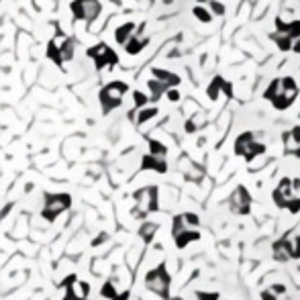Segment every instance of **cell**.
Returning a JSON list of instances; mask_svg holds the SVG:
<instances>
[{
    "label": "cell",
    "instance_id": "1",
    "mask_svg": "<svg viewBox=\"0 0 300 300\" xmlns=\"http://www.w3.org/2000/svg\"><path fill=\"white\" fill-rule=\"evenodd\" d=\"M296 96H298V84L292 76L272 80L270 86L266 88V92H264V98L270 100L272 106L278 111H286L288 106H292Z\"/></svg>",
    "mask_w": 300,
    "mask_h": 300
},
{
    "label": "cell",
    "instance_id": "2",
    "mask_svg": "<svg viewBox=\"0 0 300 300\" xmlns=\"http://www.w3.org/2000/svg\"><path fill=\"white\" fill-rule=\"evenodd\" d=\"M129 92V86L121 80L117 82H111V84H106L104 88L100 90L98 94V100H100V106H102V113L104 115H109L111 111L119 109V106L123 104V96Z\"/></svg>",
    "mask_w": 300,
    "mask_h": 300
},
{
    "label": "cell",
    "instance_id": "3",
    "mask_svg": "<svg viewBox=\"0 0 300 300\" xmlns=\"http://www.w3.org/2000/svg\"><path fill=\"white\" fill-rule=\"evenodd\" d=\"M90 59H94L96 70H104V68H115L119 63V55L113 47H109L106 43H98V45H92L86 51Z\"/></svg>",
    "mask_w": 300,
    "mask_h": 300
},
{
    "label": "cell",
    "instance_id": "4",
    "mask_svg": "<svg viewBox=\"0 0 300 300\" xmlns=\"http://www.w3.org/2000/svg\"><path fill=\"white\" fill-rule=\"evenodd\" d=\"M70 10L74 14V18L78 20H86V23H92L94 18L100 16L102 12V4L98 0H72Z\"/></svg>",
    "mask_w": 300,
    "mask_h": 300
},
{
    "label": "cell",
    "instance_id": "5",
    "mask_svg": "<svg viewBox=\"0 0 300 300\" xmlns=\"http://www.w3.org/2000/svg\"><path fill=\"white\" fill-rule=\"evenodd\" d=\"M145 286L155 292L157 296L161 298H167V292H169V276L165 272V266L161 264L157 270H151L145 278Z\"/></svg>",
    "mask_w": 300,
    "mask_h": 300
},
{
    "label": "cell",
    "instance_id": "6",
    "mask_svg": "<svg viewBox=\"0 0 300 300\" xmlns=\"http://www.w3.org/2000/svg\"><path fill=\"white\" fill-rule=\"evenodd\" d=\"M135 200H137V208H135V217H145L149 210L157 208V188L149 186V188H141L135 192Z\"/></svg>",
    "mask_w": 300,
    "mask_h": 300
},
{
    "label": "cell",
    "instance_id": "7",
    "mask_svg": "<svg viewBox=\"0 0 300 300\" xmlns=\"http://www.w3.org/2000/svg\"><path fill=\"white\" fill-rule=\"evenodd\" d=\"M72 204V198L68 194H47L45 196V208H43V217L47 221H55L59 212L68 210Z\"/></svg>",
    "mask_w": 300,
    "mask_h": 300
},
{
    "label": "cell",
    "instance_id": "8",
    "mask_svg": "<svg viewBox=\"0 0 300 300\" xmlns=\"http://www.w3.org/2000/svg\"><path fill=\"white\" fill-rule=\"evenodd\" d=\"M231 210L235 214H247L249 212V206H251V196L249 192L245 190V186H237V190L231 194Z\"/></svg>",
    "mask_w": 300,
    "mask_h": 300
},
{
    "label": "cell",
    "instance_id": "9",
    "mask_svg": "<svg viewBox=\"0 0 300 300\" xmlns=\"http://www.w3.org/2000/svg\"><path fill=\"white\" fill-rule=\"evenodd\" d=\"M143 27H145V25H141V27H139V33H135V35H133V37L129 39V41L125 43V45H123V47H125V51H127L129 55H137V53H141V51L149 45V37H143V35H141Z\"/></svg>",
    "mask_w": 300,
    "mask_h": 300
},
{
    "label": "cell",
    "instance_id": "10",
    "mask_svg": "<svg viewBox=\"0 0 300 300\" xmlns=\"http://www.w3.org/2000/svg\"><path fill=\"white\" fill-rule=\"evenodd\" d=\"M221 90H225V94H227V96H233V90H231L229 82H225L221 76L212 78V82H210V86H208V90H206V92H208V98H210V100H219Z\"/></svg>",
    "mask_w": 300,
    "mask_h": 300
},
{
    "label": "cell",
    "instance_id": "11",
    "mask_svg": "<svg viewBox=\"0 0 300 300\" xmlns=\"http://www.w3.org/2000/svg\"><path fill=\"white\" fill-rule=\"evenodd\" d=\"M141 167H143V169H153V171H159V174H165V169H167V165H165L163 157H157V155H153V153L143 155V159H141Z\"/></svg>",
    "mask_w": 300,
    "mask_h": 300
},
{
    "label": "cell",
    "instance_id": "12",
    "mask_svg": "<svg viewBox=\"0 0 300 300\" xmlns=\"http://www.w3.org/2000/svg\"><path fill=\"white\" fill-rule=\"evenodd\" d=\"M276 29L280 33H286L290 35L292 39H298L300 37V20H292V23H284L282 18H276Z\"/></svg>",
    "mask_w": 300,
    "mask_h": 300
},
{
    "label": "cell",
    "instance_id": "13",
    "mask_svg": "<svg viewBox=\"0 0 300 300\" xmlns=\"http://www.w3.org/2000/svg\"><path fill=\"white\" fill-rule=\"evenodd\" d=\"M133 35H135V23H131V20H129V23H123V25L117 27V31H115V39H117L119 45H125V43L131 39Z\"/></svg>",
    "mask_w": 300,
    "mask_h": 300
},
{
    "label": "cell",
    "instance_id": "14",
    "mask_svg": "<svg viewBox=\"0 0 300 300\" xmlns=\"http://www.w3.org/2000/svg\"><path fill=\"white\" fill-rule=\"evenodd\" d=\"M274 257L278 262H288L290 257H292V243H288V241H278V243H274Z\"/></svg>",
    "mask_w": 300,
    "mask_h": 300
},
{
    "label": "cell",
    "instance_id": "15",
    "mask_svg": "<svg viewBox=\"0 0 300 300\" xmlns=\"http://www.w3.org/2000/svg\"><path fill=\"white\" fill-rule=\"evenodd\" d=\"M284 145L288 153H296V149L300 147V127H294L292 131L284 135Z\"/></svg>",
    "mask_w": 300,
    "mask_h": 300
},
{
    "label": "cell",
    "instance_id": "16",
    "mask_svg": "<svg viewBox=\"0 0 300 300\" xmlns=\"http://www.w3.org/2000/svg\"><path fill=\"white\" fill-rule=\"evenodd\" d=\"M147 86H149V90H151V96H149V100H151V102H157V100L161 98V94H165V92H167V88H169L167 84H163V82H161V80H157V78L149 80V82H147Z\"/></svg>",
    "mask_w": 300,
    "mask_h": 300
},
{
    "label": "cell",
    "instance_id": "17",
    "mask_svg": "<svg viewBox=\"0 0 300 300\" xmlns=\"http://www.w3.org/2000/svg\"><path fill=\"white\" fill-rule=\"evenodd\" d=\"M151 72H153V78L161 80L163 84H167V86H169V88H176V86L180 84V76L171 74V72H165V70H161V68H153Z\"/></svg>",
    "mask_w": 300,
    "mask_h": 300
},
{
    "label": "cell",
    "instance_id": "18",
    "mask_svg": "<svg viewBox=\"0 0 300 300\" xmlns=\"http://www.w3.org/2000/svg\"><path fill=\"white\" fill-rule=\"evenodd\" d=\"M270 37H272V41L276 43L278 49H280V51H292V43H294V39H292L290 35L276 31V33H272Z\"/></svg>",
    "mask_w": 300,
    "mask_h": 300
},
{
    "label": "cell",
    "instance_id": "19",
    "mask_svg": "<svg viewBox=\"0 0 300 300\" xmlns=\"http://www.w3.org/2000/svg\"><path fill=\"white\" fill-rule=\"evenodd\" d=\"M253 143V133H241L237 137V141H235V153L237 155H245L247 147Z\"/></svg>",
    "mask_w": 300,
    "mask_h": 300
},
{
    "label": "cell",
    "instance_id": "20",
    "mask_svg": "<svg viewBox=\"0 0 300 300\" xmlns=\"http://www.w3.org/2000/svg\"><path fill=\"white\" fill-rule=\"evenodd\" d=\"M200 239V233H196V231H184V233H180L178 237H176V245H178V249H184L190 241H198Z\"/></svg>",
    "mask_w": 300,
    "mask_h": 300
},
{
    "label": "cell",
    "instance_id": "21",
    "mask_svg": "<svg viewBox=\"0 0 300 300\" xmlns=\"http://www.w3.org/2000/svg\"><path fill=\"white\" fill-rule=\"evenodd\" d=\"M47 57L53 61V63H57V66H63V57H61V51H59V47H57V43H55V39H51L49 43H47Z\"/></svg>",
    "mask_w": 300,
    "mask_h": 300
},
{
    "label": "cell",
    "instance_id": "22",
    "mask_svg": "<svg viewBox=\"0 0 300 300\" xmlns=\"http://www.w3.org/2000/svg\"><path fill=\"white\" fill-rule=\"evenodd\" d=\"M206 125V117L204 115H196V117H192L186 121V133H196L200 127Z\"/></svg>",
    "mask_w": 300,
    "mask_h": 300
},
{
    "label": "cell",
    "instance_id": "23",
    "mask_svg": "<svg viewBox=\"0 0 300 300\" xmlns=\"http://www.w3.org/2000/svg\"><path fill=\"white\" fill-rule=\"evenodd\" d=\"M264 153H266V145L255 143V141H253V143L247 147V151H245V155H243V157H245L247 161H253L257 155H264Z\"/></svg>",
    "mask_w": 300,
    "mask_h": 300
},
{
    "label": "cell",
    "instance_id": "24",
    "mask_svg": "<svg viewBox=\"0 0 300 300\" xmlns=\"http://www.w3.org/2000/svg\"><path fill=\"white\" fill-rule=\"evenodd\" d=\"M153 117H157L155 106H143V109H139V115H137V125H143L147 121H151Z\"/></svg>",
    "mask_w": 300,
    "mask_h": 300
},
{
    "label": "cell",
    "instance_id": "25",
    "mask_svg": "<svg viewBox=\"0 0 300 300\" xmlns=\"http://www.w3.org/2000/svg\"><path fill=\"white\" fill-rule=\"evenodd\" d=\"M155 231H157V225H155V223H143V227L139 229V235H141L143 241H151L153 235H155Z\"/></svg>",
    "mask_w": 300,
    "mask_h": 300
},
{
    "label": "cell",
    "instance_id": "26",
    "mask_svg": "<svg viewBox=\"0 0 300 300\" xmlns=\"http://www.w3.org/2000/svg\"><path fill=\"white\" fill-rule=\"evenodd\" d=\"M149 153H153V155H157V157H165L167 147H165L163 143L155 141V139H149Z\"/></svg>",
    "mask_w": 300,
    "mask_h": 300
},
{
    "label": "cell",
    "instance_id": "27",
    "mask_svg": "<svg viewBox=\"0 0 300 300\" xmlns=\"http://www.w3.org/2000/svg\"><path fill=\"white\" fill-rule=\"evenodd\" d=\"M192 14H194L198 20H202V23H210V20H212V12H208L204 6H194V8H192Z\"/></svg>",
    "mask_w": 300,
    "mask_h": 300
},
{
    "label": "cell",
    "instance_id": "28",
    "mask_svg": "<svg viewBox=\"0 0 300 300\" xmlns=\"http://www.w3.org/2000/svg\"><path fill=\"white\" fill-rule=\"evenodd\" d=\"M184 231H186V219L184 217H176L174 219V227H171V235L178 237V235L184 233Z\"/></svg>",
    "mask_w": 300,
    "mask_h": 300
},
{
    "label": "cell",
    "instance_id": "29",
    "mask_svg": "<svg viewBox=\"0 0 300 300\" xmlns=\"http://www.w3.org/2000/svg\"><path fill=\"white\" fill-rule=\"evenodd\" d=\"M133 100H135V109L139 111V109H143V106L149 102V96L143 94V92H139V90H135L133 92Z\"/></svg>",
    "mask_w": 300,
    "mask_h": 300
},
{
    "label": "cell",
    "instance_id": "30",
    "mask_svg": "<svg viewBox=\"0 0 300 300\" xmlns=\"http://www.w3.org/2000/svg\"><path fill=\"white\" fill-rule=\"evenodd\" d=\"M102 296H104V298H111V300H115V298H117L115 282H106V284L102 286Z\"/></svg>",
    "mask_w": 300,
    "mask_h": 300
},
{
    "label": "cell",
    "instance_id": "31",
    "mask_svg": "<svg viewBox=\"0 0 300 300\" xmlns=\"http://www.w3.org/2000/svg\"><path fill=\"white\" fill-rule=\"evenodd\" d=\"M210 10H212V12H217L219 16L225 14V6L219 2V0H210Z\"/></svg>",
    "mask_w": 300,
    "mask_h": 300
},
{
    "label": "cell",
    "instance_id": "32",
    "mask_svg": "<svg viewBox=\"0 0 300 300\" xmlns=\"http://www.w3.org/2000/svg\"><path fill=\"white\" fill-rule=\"evenodd\" d=\"M292 198H298V200H300V178H294V180H292Z\"/></svg>",
    "mask_w": 300,
    "mask_h": 300
},
{
    "label": "cell",
    "instance_id": "33",
    "mask_svg": "<svg viewBox=\"0 0 300 300\" xmlns=\"http://www.w3.org/2000/svg\"><path fill=\"white\" fill-rule=\"evenodd\" d=\"M167 98H169V102H178L180 100V92L176 90V88H167Z\"/></svg>",
    "mask_w": 300,
    "mask_h": 300
},
{
    "label": "cell",
    "instance_id": "34",
    "mask_svg": "<svg viewBox=\"0 0 300 300\" xmlns=\"http://www.w3.org/2000/svg\"><path fill=\"white\" fill-rule=\"evenodd\" d=\"M292 257H300V237H296L294 241H292Z\"/></svg>",
    "mask_w": 300,
    "mask_h": 300
},
{
    "label": "cell",
    "instance_id": "35",
    "mask_svg": "<svg viewBox=\"0 0 300 300\" xmlns=\"http://www.w3.org/2000/svg\"><path fill=\"white\" fill-rule=\"evenodd\" d=\"M198 300H219V294H206V292H198Z\"/></svg>",
    "mask_w": 300,
    "mask_h": 300
},
{
    "label": "cell",
    "instance_id": "36",
    "mask_svg": "<svg viewBox=\"0 0 300 300\" xmlns=\"http://www.w3.org/2000/svg\"><path fill=\"white\" fill-rule=\"evenodd\" d=\"M184 219H186L188 225H192V227H196V225H198V217H196V214H184Z\"/></svg>",
    "mask_w": 300,
    "mask_h": 300
},
{
    "label": "cell",
    "instance_id": "37",
    "mask_svg": "<svg viewBox=\"0 0 300 300\" xmlns=\"http://www.w3.org/2000/svg\"><path fill=\"white\" fill-rule=\"evenodd\" d=\"M274 294H284L286 292V288H284V284H274L272 288H270Z\"/></svg>",
    "mask_w": 300,
    "mask_h": 300
},
{
    "label": "cell",
    "instance_id": "38",
    "mask_svg": "<svg viewBox=\"0 0 300 300\" xmlns=\"http://www.w3.org/2000/svg\"><path fill=\"white\" fill-rule=\"evenodd\" d=\"M262 300H276V294L272 290H264L262 292Z\"/></svg>",
    "mask_w": 300,
    "mask_h": 300
},
{
    "label": "cell",
    "instance_id": "39",
    "mask_svg": "<svg viewBox=\"0 0 300 300\" xmlns=\"http://www.w3.org/2000/svg\"><path fill=\"white\" fill-rule=\"evenodd\" d=\"M292 51H294V53H300V37L294 39V43H292Z\"/></svg>",
    "mask_w": 300,
    "mask_h": 300
},
{
    "label": "cell",
    "instance_id": "40",
    "mask_svg": "<svg viewBox=\"0 0 300 300\" xmlns=\"http://www.w3.org/2000/svg\"><path fill=\"white\" fill-rule=\"evenodd\" d=\"M10 208H12V204H6L2 210H0V217H6V214L10 212Z\"/></svg>",
    "mask_w": 300,
    "mask_h": 300
},
{
    "label": "cell",
    "instance_id": "41",
    "mask_svg": "<svg viewBox=\"0 0 300 300\" xmlns=\"http://www.w3.org/2000/svg\"><path fill=\"white\" fill-rule=\"evenodd\" d=\"M115 300H129V292L125 290V292H121V294H117V298Z\"/></svg>",
    "mask_w": 300,
    "mask_h": 300
},
{
    "label": "cell",
    "instance_id": "42",
    "mask_svg": "<svg viewBox=\"0 0 300 300\" xmlns=\"http://www.w3.org/2000/svg\"><path fill=\"white\" fill-rule=\"evenodd\" d=\"M104 241H106V235L102 233V235H100V237H98V239L94 241V245H100V243H104Z\"/></svg>",
    "mask_w": 300,
    "mask_h": 300
},
{
    "label": "cell",
    "instance_id": "43",
    "mask_svg": "<svg viewBox=\"0 0 300 300\" xmlns=\"http://www.w3.org/2000/svg\"><path fill=\"white\" fill-rule=\"evenodd\" d=\"M294 155H296V157H300V147L296 149V153H294Z\"/></svg>",
    "mask_w": 300,
    "mask_h": 300
},
{
    "label": "cell",
    "instance_id": "44",
    "mask_svg": "<svg viewBox=\"0 0 300 300\" xmlns=\"http://www.w3.org/2000/svg\"><path fill=\"white\" fill-rule=\"evenodd\" d=\"M198 2H210V0H198Z\"/></svg>",
    "mask_w": 300,
    "mask_h": 300
},
{
    "label": "cell",
    "instance_id": "45",
    "mask_svg": "<svg viewBox=\"0 0 300 300\" xmlns=\"http://www.w3.org/2000/svg\"><path fill=\"white\" fill-rule=\"evenodd\" d=\"M171 300H182V298H171Z\"/></svg>",
    "mask_w": 300,
    "mask_h": 300
}]
</instances>
